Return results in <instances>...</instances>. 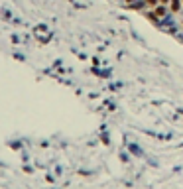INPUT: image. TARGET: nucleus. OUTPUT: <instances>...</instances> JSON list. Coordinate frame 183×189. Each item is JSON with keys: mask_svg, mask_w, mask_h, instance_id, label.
<instances>
[{"mask_svg": "<svg viewBox=\"0 0 183 189\" xmlns=\"http://www.w3.org/2000/svg\"><path fill=\"white\" fill-rule=\"evenodd\" d=\"M181 2H183V0H181Z\"/></svg>", "mask_w": 183, "mask_h": 189, "instance_id": "nucleus-5", "label": "nucleus"}, {"mask_svg": "<svg viewBox=\"0 0 183 189\" xmlns=\"http://www.w3.org/2000/svg\"><path fill=\"white\" fill-rule=\"evenodd\" d=\"M157 2H160V0H146V4H148V6H156Z\"/></svg>", "mask_w": 183, "mask_h": 189, "instance_id": "nucleus-3", "label": "nucleus"}, {"mask_svg": "<svg viewBox=\"0 0 183 189\" xmlns=\"http://www.w3.org/2000/svg\"><path fill=\"white\" fill-rule=\"evenodd\" d=\"M156 16H157V18L165 16V8H164V6H157V8H156Z\"/></svg>", "mask_w": 183, "mask_h": 189, "instance_id": "nucleus-2", "label": "nucleus"}, {"mask_svg": "<svg viewBox=\"0 0 183 189\" xmlns=\"http://www.w3.org/2000/svg\"><path fill=\"white\" fill-rule=\"evenodd\" d=\"M148 18H150L152 22H156V20H157V16H156V14H152V12H150V14H148Z\"/></svg>", "mask_w": 183, "mask_h": 189, "instance_id": "nucleus-4", "label": "nucleus"}, {"mask_svg": "<svg viewBox=\"0 0 183 189\" xmlns=\"http://www.w3.org/2000/svg\"><path fill=\"white\" fill-rule=\"evenodd\" d=\"M169 6H171V12H177V10L181 8V4H179V0H171Z\"/></svg>", "mask_w": 183, "mask_h": 189, "instance_id": "nucleus-1", "label": "nucleus"}]
</instances>
